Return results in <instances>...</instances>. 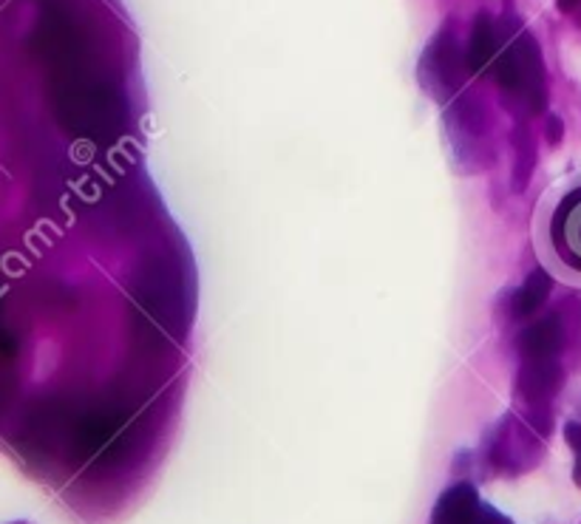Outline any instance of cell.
<instances>
[{"instance_id":"8992f818","label":"cell","mask_w":581,"mask_h":524,"mask_svg":"<svg viewBox=\"0 0 581 524\" xmlns=\"http://www.w3.org/2000/svg\"><path fill=\"white\" fill-rule=\"evenodd\" d=\"M551 287H553V278L547 275V270H542V266L533 270V273L524 278L522 287H519V292L514 295V303H510L514 317L533 315V312H536V309L547 301Z\"/></svg>"},{"instance_id":"52a82bcc","label":"cell","mask_w":581,"mask_h":524,"mask_svg":"<svg viewBox=\"0 0 581 524\" xmlns=\"http://www.w3.org/2000/svg\"><path fill=\"white\" fill-rule=\"evenodd\" d=\"M567 446L573 448L576 453V467H573V482L581 488V423H570L565 428Z\"/></svg>"},{"instance_id":"3957f363","label":"cell","mask_w":581,"mask_h":524,"mask_svg":"<svg viewBox=\"0 0 581 524\" xmlns=\"http://www.w3.org/2000/svg\"><path fill=\"white\" fill-rule=\"evenodd\" d=\"M561 386V366L556 358L524 360L517 377V391L528 402L551 400Z\"/></svg>"},{"instance_id":"ba28073f","label":"cell","mask_w":581,"mask_h":524,"mask_svg":"<svg viewBox=\"0 0 581 524\" xmlns=\"http://www.w3.org/2000/svg\"><path fill=\"white\" fill-rule=\"evenodd\" d=\"M547 137H551V142H559V137H561V123L559 120H551V123H547Z\"/></svg>"},{"instance_id":"6da1fadb","label":"cell","mask_w":581,"mask_h":524,"mask_svg":"<svg viewBox=\"0 0 581 524\" xmlns=\"http://www.w3.org/2000/svg\"><path fill=\"white\" fill-rule=\"evenodd\" d=\"M496 79L514 97H522L533 114H542L547 102L545 63L531 35H519L496 60Z\"/></svg>"},{"instance_id":"5b68a950","label":"cell","mask_w":581,"mask_h":524,"mask_svg":"<svg viewBox=\"0 0 581 524\" xmlns=\"http://www.w3.org/2000/svg\"><path fill=\"white\" fill-rule=\"evenodd\" d=\"M496 58V26L489 15L477 17L471 40H468L466 65L471 74H482Z\"/></svg>"},{"instance_id":"7a4b0ae2","label":"cell","mask_w":581,"mask_h":524,"mask_svg":"<svg viewBox=\"0 0 581 524\" xmlns=\"http://www.w3.org/2000/svg\"><path fill=\"white\" fill-rule=\"evenodd\" d=\"M431 524H510L503 513L485 508L471 485H454L440 496Z\"/></svg>"},{"instance_id":"9c48e42d","label":"cell","mask_w":581,"mask_h":524,"mask_svg":"<svg viewBox=\"0 0 581 524\" xmlns=\"http://www.w3.org/2000/svg\"><path fill=\"white\" fill-rule=\"evenodd\" d=\"M581 0H559V9L561 12H573L576 7H579Z\"/></svg>"},{"instance_id":"277c9868","label":"cell","mask_w":581,"mask_h":524,"mask_svg":"<svg viewBox=\"0 0 581 524\" xmlns=\"http://www.w3.org/2000/svg\"><path fill=\"white\" fill-rule=\"evenodd\" d=\"M561 346V324L556 315H547L536 321L533 326L522 332L519 349H522L524 360H545L556 358Z\"/></svg>"}]
</instances>
